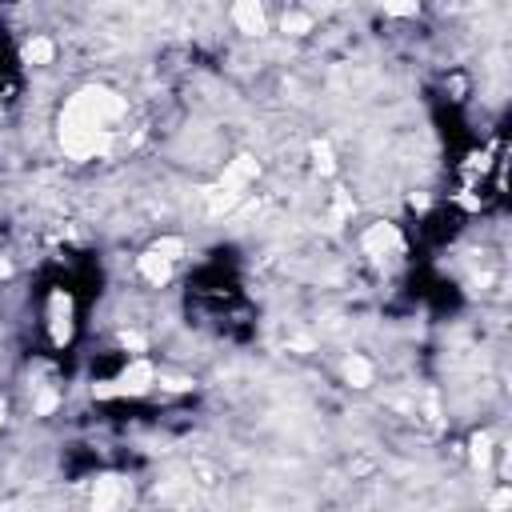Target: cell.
<instances>
[{
    "label": "cell",
    "instance_id": "obj_1",
    "mask_svg": "<svg viewBox=\"0 0 512 512\" xmlns=\"http://www.w3.org/2000/svg\"><path fill=\"white\" fill-rule=\"evenodd\" d=\"M100 260L96 252L64 248L32 276L24 292V320H28V352L48 356L56 364L72 360L88 336V316L100 300Z\"/></svg>",
    "mask_w": 512,
    "mask_h": 512
}]
</instances>
